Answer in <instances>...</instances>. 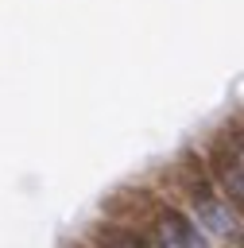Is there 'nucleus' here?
<instances>
[{
	"mask_svg": "<svg viewBox=\"0 0 244 248\" xmlns=\"http://www.w3.org/2000/svg\"><path fill=\"white\" fill-rule=\"evenodd\" d=\"M209 174L221 186V198L232 202V209H240V202H244V163H240V140L236 136L232 140L221 136L209 147Z\"/></svg>",
	"mask_w": 244,
	"mask_h": 248,
	"instance_id": "nucleus-2",
	"label": "nucleus"
},
{
	"mask_svg": "<svg viewBox=\"0 0 244 248\" xmlns=\"http://www.w3.org/2000/svg\"><path fill=\"white\" fill-rule=\"evenodd\" d=\"M159 248H209V240L201 236V229L178 213V209H163L159 213Z\"/></svg>",
	"mask_w": 244,
	"mask_h": 248,
	"instance_id": "nucleus-3",
	"label": "nucleus"
},
{
	"mask_svg": "<svg viewBox=\"0 0 244 248\" xmlns=\"http://www.w3.org/2000/svg\"><path fill=\"white\" fill-rule=\"evenodd\" d=\"M186 194H190V205H194V217L205 232L221 236V240H236L240 236V217L236 209L213 190V182L201 174V170H190L186 174Z\"/></svg>",
	"mask_w": 244,
	"mask_h": 248,
	"instance_id": "nucleus-1",
	"label": "nucleus"
},
{
	"mask_svg": "<svg viewBox=\"0 0 244 248\" xmlns=\"http://www.w3.org/2000/svg\"><path fill=\"white\" fill-rule=\"evenodd\" d=\"M97 244L101 248H159L151 236H143L132 225H101L97 229Z\"/></svg>",
	"mask_w": 244,
	"mask_h": 248,
	"instance_id": "nucleus-4",
	"label": "nucleus"
}]
</instances>
